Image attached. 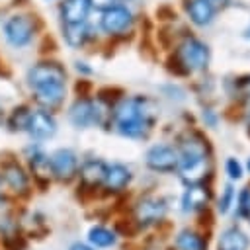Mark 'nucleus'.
Masks as SVG:
<instances>
[{"instance_id":"1","label":"nucleus","mask_w":250,"mask_h":250,"mask_svg":"<svg viewBox=\"0 0 250 250\" xmlns=\"http://www.w3.org/2000/svg\"><path fill=\"white\" fill-rule=\"evenodd\" d=\"M156 123V107L146 96H123L113 105L111 125L127 139H145Z\"/></svg>"},{"instance_id":"2","label":"nucleus","mask_w":250,"mask_h":250,"mask_svg":"<svg viewBox=\"0 0 250 250\" xmlns=\"http://www.w3.org/2000/svg\"><path fill=\"white\" fill-rule=\"evenodd\" d=\"M41 29H43L41 16L31 8L14 6L6 12H2L0 35H2L4 43L14 51L29 49L41 35Z\"/></svg>"},{"instance_id":"3","label":"nucleus","mask_w":250,"mask_h":250,"mask_svg":"<svg viewBox=\"0 0 250 250\" xmlns=\"http://www.w3.org/2000/svg\"><path fill=\"white\" fill-rule=\"evenodd\" d=\"M100 18H98V29L100 33L107 35V37H127L133 27H135V14L133 10L123 4L121 0H117L115 4L107 6L105 10L98 12Z\"/></svg>"},{"instance_id":"4","label":"nucleus","mask_w":250,"mask_h":250,"mask_svg":"<svg viewBox=\"0 0 250 250\" xmlns=\"http://www.w3.org/2000/svg\"><path fill=\"white\" fill-rule=\"evenodd\" d=\"M209 62V47L197 37H186L174 55V64L178 74H191L207 68Z\"/></svg>"},{"instance_id":"5","label":"nucleus","mask_w":250,"mask_h":250,"mask_svg":"<svg viewBox=\"0 0 250 250\" xmlns=\"http://www.w3.org/2000/svg\"><path fill=\"white\" fill-rule=\"evenodd\" d=\"M68 80V72L64 68V64L57 59H39L35 61L27 72H25V84L31 90L39 88V86H49V84H66Z\"/></svg>"},{"instance_id":"6","label":"nucleus","mask_w":250,"mask_h":250,"mask_svg":"<svg viewBox=\"0 0 250 250\" xmlns=\"http://www.w3.org/2000/svg\"><path fill=\"white\" fill-rule=\"evenodd\" d=\"M178 172L186 186L203 184L211 176V156H180Z\"/></svg>"},{"instance_id":"7","label":"nucleus","mask_w":250,"mask_h":250,"mask_svg":"<svg viewBox=\"0 0 250 250\" xmlns=\"http://www.w3.org/2000/svg\"><path fill=\"white\" fill-rule=\"evenodd\" d=\"M166 211H168V205H166V201L162 197L146 195L135 205V223L141 229L156 225V223H160L164 219Z\"/></svg>"},{"instance_id":"8","label":"nucleus","mask_w":250,"mask_h":250,"mask_svg":"<svg viewBox=\"0 0 250 250\" xmlns=\"http://www.w3.org/2000/svg\"><path fill=\"white\" fill-rule=\"evenodd\" d=\"M25 133L33 141H47L57 133V119L53 111H47L43 107H33Z\"/></svg>"},{"instance_id":"9","label":"nucleus","mask_w":250,"mask_h":250,"mask_svg":"<svg viewBox=\"0 0 250 250\" xmlns=\"http://www.w3.org/2000/svg\"><path fill=\"white\" fill-rule=\"evenodd\" d=\"M145 162L150 170L154 172H162V174H170L178 170V162H180V154L174 146L170 145H154L152 148H148Z\"/></svg>"},{"instance_id":"10","label":"nucleus","mask_w":250,"mask_h":250,"mask_svg":"<svg viewBox=\"0 0 250 250\" xmlns=\"http://www.w3.org/2000/svg\"><path fill=\"white\" fill-rule=\"evenodd\" d=\"M51 174L61 182H70L78 174V156L70 148H57L49 156Z\"/></svg>"},{"instance_id":"11","label":"nucleus","mask_w":250,"mask_h":250,"mask_svg":"<svg viewBox=\"0 0 250 250\" xmlns=\"http://www.w3.org/2000/svg\"><path fill=\"white\" fill-rule=\"evenodd\" d=\"M68 121L76 129H88L96 125V111H94V98L88 94H78V98L68 107Z\"/></svg>"},{"instance_id":"12","label":"nucleus","mask_w":250,"mask_h":250,"mask_svg":"<svg viewBox=\"0 0 250 250\" xmlns=\"http://www.w3.org/2000/svg\"><path fill=\"white\" fill-rule=\"evenodd\" d=\"M31 100L35 107H43L47 111H57L62 107L66 100V84H49V86H39L31 90Z\"/></svg>"},{"instance_id":"13","label":"nucleus","mask_w":250,"mask_h":250,"mask_svg":"<svg viewBox=\"0 0 250 250\" xmlns=\"http://www.w3.org/2000/svg\"><path fill=\"white\" fill-rule=\"evenodd\" d=\"M61 35L70 49H84L96 39V27L90 23V20L80 23H61Z\"/></svg>"},{"instance_id":"14","label":"nucleus","mask_w":250,"mask_h":250,"mask_svg":"<svg viewBox=\"0 0 250 250\" xmlns=\"http://www.w3.org/2000/svg\"><path fill=\"white\" fill-rule=\"evenodd\" d=\"M90 0H59L57 4V16L61 23H80L88 21L92 14Z\"/></svg>"},{"instance_id":"15","label":"nucleus","mask_w":250,"mask_h":250,"mask_svg":"<svg viewBox=\"0 0 250 250\" xmlns=\"http://www.w3.org/2000/svg\"><path fill=\"white\" fill-rule=\"evenodd\" d=\"M209 201H211V189L203 184H191L182 195V209L186 213L203 211Z\"/></svg>"},{"instance_id":"16","label":"nucleus","mask_w":250,"mask_h":250,"mask_svg":"<svg viewBox=\"0 0 250 250\" xmlns=\"http://www.w3.org/2000/svg\"><path fill=\"white\" fill-rule=\"evenodd\" d=\"M2 180L16 193H25L27 188H29L27 174H25V170L16 160H8V162L2 164Z\"/></svg>"},{"instance_id":"17","label":"nucleus","mask_w":250,"mask_h":250,"mask_svg":"<svg viewBox=\"0 0 250 250\" xmlns=\"http://www.w3.org/2000/svg\"><path fill=\"white\" fill-rule=\"evenodd\" d=\"M105 172H107V164L102 162V160H96V158L86 160L80 166V170H78L80 180H82V186L84 188H92V189H96L98 186L104 184Z\"/></svg>"},{"instance_id":"18","label":"nucleus","mask_w":250,"mask_h":250,"mask_svg":"<svg viewBox=\"0 0 250 250\" xmlns=\"http://www.w3.org/2000/svg\"><path fill=\"white\" fill-rule=\"evenodd\" d=\"M186 12H188L191 23H195L199 27L209 25L215 18V6L211 0H188Z\"/></svg>"},{"instance_id":"19","label":"nucleus","mask_w":250,"mask_h":250,"mask_svg":"<svg viewBox=\"0 0 250 250\" xmlns=\"http://www.w3.org/2000/svg\"><path fill=\"white\" fill-rule=\"evenodd\" d=\"M131 182V170L123 164H111L107 166L105 178H104V186L109 191H121L129 186Z\"/></svg>"},{"instance_id":"20","label":"nucleus","mask_w":250,"mask_h":250,"mask_svg":"<svg viewBox=\"0 0 250 250\" xmlns=\"http://www.w3.org/2000/svg\"><path fill=\"white\" fill-rule=\"evenodd\" d=\"M31 109H33V105H29V104L14 105V107L6 113L4 125H6L12 133H25V127H27V121H29V115H31Z\"/></svg>"},{"instance_id":"21","label":"nucleus","mask_w":250,"mask_h":250,"mask_svg":"<svg viewBox=\"0 0 250 250\" xmlns=\"http://www.w3.org/2000/svg\"><path fill=\"white\" fill-rule=\"evenodd\" d=\"M248 246H250L248 236L236 227L227 229L219 238V250H248Z\"/></svg>"},{"instance_id":"22","label":"nucleus","mask_w":250,"mask_h":250,"mask_svg":"<svg viewBox=\"0 0 250 250\" xmlns=\"http://www.w3.org/2000/svg\"><path fill=\"white\" fill-rule=\"evenodd\" d=\"M176 250H207V240L189 229H184L176 236Z\"/></svg>"},{"instance_id":"23","label":"nucleus","mask_w":250,"mask_h":250,"mask_svg":"<svg viewBox=\"0 0 250 250\" xmlns=\"http://www.w3.org/2000/svg\"><path fill=\"white\" fill-rule=\"evenodd\" d=\"M29 166H31V172L35 174V178H37L39 182L49 180V176H51L49 156L43 154L39 148H33V152L29 154Z\"/></svg>"},{"instance_id":"24","label":"nucleus","mask_w":250,"mask_h":250,"mask_svg":"<svg viewBox=\"0 0 250 250\" xmlns=\"http://www.w3.org/2000/svg\"><path fill=\"white\" fill-rule=\"evenodd\" d=\"M88 240L96 248H107V246H113L115 244V232L98 225V227H92L88 230Z\"/></svg>"},{"instance_id":"25","label":"nucleus","mask_w":250,"mask_h":250,"mask_svg":"<svg viewBox=\"0 0 250 250\" xmlns=\"http://www.w3.org/2000/svg\"><path fill=\"white\" fill-rule=\"evenodd\" d=\"M232 88H234V96H238L240 100H250V74L238 76L232 80Z\"/></svg>"},{"instance_id":"26","label":"nucleus","mask_w":250,"mask_h":250,"mask_svg":"<svg viewBox=\"0 0 250 250\" xmlns=\"http://www.w3.org/2000/svg\"><path fill=\"white\" fill-rule=\"evenodd\" d=\"M238 217L250 221V186L238 193Z\"/></svg>"},{"instance_id":"27","label":"nucleus","mask_w":250,"mask_h":250,"mask_svg":"<svg viewBox=\"0 0 250 250\" xmlns=\"http://www.w3.org/2000/svg\"><path fill=\"white\" fill-rule=\"evenodd\" d=\"M232 201H234V188H232L230 184H227L225 189H223V195H221V199H219V211H221V213H227V211L230 209Z\"/></svg>"},{"instance_id":"28","label":"nucleus","mask_w":250,"mask_h":250,"mask_svg":"<svg viewBox=\"0 0 250 250\" xmlns=\"http://www.w3.org/2000/svg\"><path fill=\"white\" fill-rule=\"evenodd\" d=\"M225 170H227L230 180H240L242 178V164L236 158H229L227 164H225Z\"/></svg>"},{"instance_id":"29","label":"nucleus","mask_w":250,"mask_h":250,"mask_svg":"<svg viewBox=\"0 0 250 250\" xmlns=\"http://www.w3.org/2000/svg\"><path fill=\"white\" fill-rule=\"evenodd\" d=\"M115 2H117V0H90L92 10H96V12H102V10H105L107 6L115 4Z\"/></svg>"},{"instance_id":"30","label":"nucleus","mask_w":250,"mask_h":250,"mask_svg":"<svg viewBox=\"0 0 250 250\" xmlns=\"http://www.w3.org/2000/svg\"><path fill=\"white\" fill-rule=\"evenodd\" d=\"M74 64H76V70H78V72H82V74H90V72H92V68H90V66H86L88 62H84V61H76Z\"/></svg>"},{"instance_id":"31","label":"nucleus","mask_w":250,"mask_h":250,"mask_svg":"<svg viewBox=\"0 0 250 250\" xmlns=\"http://www.w3.org/2000/svg\"><path fill=\"white\" fill-rule=\"evenodd\" d=\"M203 119H205L209 125H215V115H213L211 109H205V111H203Z\"/></svg>"},{"instance_id":"32","label":"nucleus","mask_w":250,"mask_h":250,"mask_svg":"<svg viewBox=\"0 0 250 250\" xmlns=\"http://www.w3.org/2000/svg\"><path fill=\"white\" fill-rule=\"evenodd\" d=\"M68 250H94V248H90L88 244H82V242H74Z\"/></svg>"},{"instance_id":"33","label":"nucleus","mask_w":250,"mask_h":250,"mask_svg":"<svg viewBox=\"0 0 250 250\" xmlns=\"http://www.w3.org/2000/svg\"><path fill=\"white\" fill-rule=\"evenodd\" d=\"M6 113H8V111H6V107L0 104V127H4V121H6Z\"/></svg>"},{"instance_id":"34","label":"nucleus","mask_w":250,"mask_h":250,"mask_svg":"<svg viewBox=\"0 0 250 250\" xmlns=\"http://www.w3.org/2000/svg\"><path fill=\"white\" fill-rule=\"evenodd\" d=\"M248 135H250V111H248Z\"/></svg>"},{"instance_id":"35","label":"nucleus","mask_w":250,"mask_h":250,"mask_svg":"<svg viewBox=\"0 0 250 250\" xmlns=\"http://www.w3.org/2000/svg\"><path fill=\"white\" fill-rule=\"evenodd\" d=\"M43 2H59V0H43Z\"/></svg>"},{"instance_id":"36","label":"nucleus","mask_w":250,"mask_h":250,"mask_svg":"<svg viewBox=\"0 0 250 250\" xmlns=\"http://www.w3.org/2000/svg\"><path fill=\"white\" fill-rule=\"evenodd\" d=\"M248 170H250V160H248Z\"/></svg>"},{"instance_id":"37","label":"nucleus","mask_w":250,"mask_h":250,"mask_svg":"<svg viewBox=\"0 0 250 250\" xmlns=\"http://www.w3.org/2000/svg\"><path fill=\"white\" fill-rule=\"evenodd\" d=\"M0 20H2V12H0Z\"/></svg>"},{"instance_id":"38","label":"nucleus","mask_w":250,"mask_h":250,"mask_svg":"<svg viewBox=\"0 0 250 250\" xmlns=\"http://www.w3.org/2000/svg\"><path fill=\"white\" fill-rule=\"evenodd\" d=\"M248 37H250V31H248Z\"/></svg>"},{"instance_id":"39","label":"nucleus","mask_w":250,"mask_h":250,"mask_svg":"<svg viewBox=\"0 0 250 250\" xmlns=\"http://www.w3.org/2000/svg\"><path fill=\"white\" fill-rule=\"evenodd\" d=\"M0 191H2V189H0Z\"/></svg>"}]
</instances>
